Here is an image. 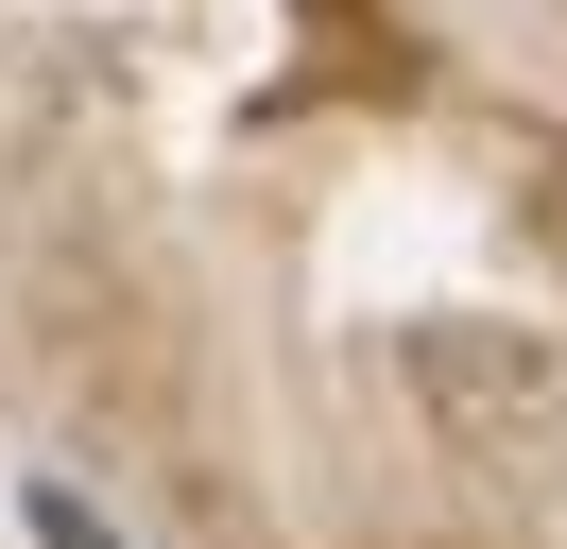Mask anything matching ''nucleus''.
Segmentation results:
<instances>
[{"mask_svg": "<svg viewBox=\"0 0 567 549\" xmlns=\"http://www.w3.org/2000/svg\"><path fill=\"white\" fill-rule=\"evenodd\" d=\"M18 515H35V549H121V532H104V515H86V498H70V480H35V498H18Z\"/></svg>", "mask_w": 567, "mask_h": 549, "instance_id": "obj_1", "label": "nucleus"}]
</instances>
